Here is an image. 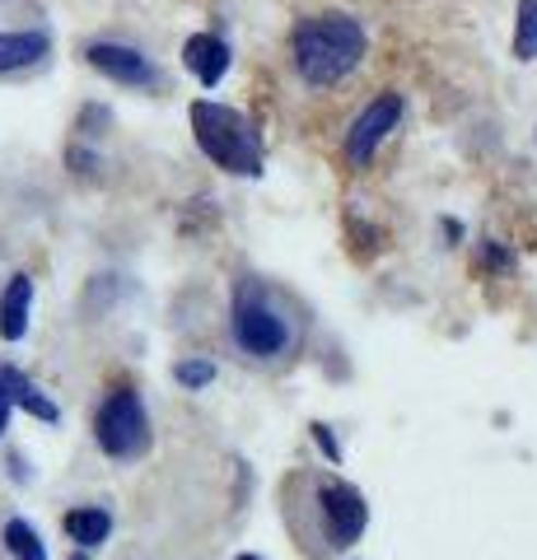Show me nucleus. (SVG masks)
Here are the masks:
<instances>
[{
	"instance_id": "obj_1",
	"label": "nucleus",
	"mask_w": 537,
	"mask_h": 560,
	"mask_svg": "<svg viewBox=\"0 0 537 560\" xmlns=\"http://www.w3.org/2000/svg\"><path fill=\"white\" fill-rule=\"evenodd\" d=\"M281 500H285V523H290L294 541L304 547V556L346 551L370 528L365 495L341 477L300 471V477H290V486L281 490Z\"/></svg>"
},
{
	"instance_id": "obj_2",
	"label": "nucleus",
	"mask_w": 537,
	"mask_h": 560,
	"mask_svg": "<svg viewBox=\"0 0 537 560\" xmlns=\"http://www.w3.org/2000/svg\"><path fill=\"white\" fill-rule=\"evenodd\" d=\"M365 47H370L365 24H360L355 14H341V10L308 14L290 38L294 70H300V80L308 90H337V84L365 61Z\"/></svg>"
},
{
	"instance_id": "obj_3",
	"label": "nucleus",
	"mask_w": 537,
	"mask_h": 560,
	"mask_svg": "<svg viewBox=\"0 0 537 560\" xmlns=\"http://www.w3.org/2000/svg\"><path fill=\"white\" fill-rule=\"evenodd\" d=\"M230 337L244 360L276 364L290 360L294 346H300V318L281 300V290H271L257 276H244L234 285V304H230Z\"/></svg>"
},
{
	"instance_id": "obj_4",
	"label": "nucleus",
	"mask_w": 537,
	"mask_h": 560,
	"mask_svg": "<svg viewBox=\"0 0 537 560\" xmlns=\"http://www.w3.org/2000/svg\"><path fill=\"white\" fill-rule=\"evenodd\" d=\"M192 136L215 168L234 173V178H257V173H262V145H257L244 113L211 103V98H197L192 103Z\"/></svg>"
},
{
	"instance_id": "obj_5",
	"label": "nucleus",
	"mask_w": 537,
	"mask_h": 560,
	"mask_svg": "<svg viewBox=\"0 0 537 560\" xmlns=\"http://www.w3.org/2000/svg\"><path fill=\"white\" fill-rule=\"evenodd\" d=\"M94 440L98 448L117 463H131L150 448V416H145V401L136 397L131 388H117L108 401L98 407L94 416Z\"/></svg>"
},
{
	"instance_id": "obj_6",
	"label": "nucleus",
	"mask_w": 537,
	"mask_h": 560,
	"mask_svg": "<svg viewBox=\"0 0 537 560\" xmlns=\"http://www.w3.org/2000/svg\"><path fill=\"white\" fill-rule=\"evenodd\" d=\"M397 121H402V94L397 90H384L365 113L351 121V131H346V164L351 168H370L378 145L397 131Z\"/></svg>"
},
{
	"instance_id": "obj_7",
	"label": "nucleus",
	"mask_w": 537,
	"mask_h": 560,
	"mask_svg": "<svg viewBox=\"0 0 537 560\" xmlns=\"http://www.w3.org/2000/svg\"><path fill=\"white\" fill-rule=\"evenodd\" d=\"M84 61H90L98 75L131 84V90H154V84H160V70L150 66V57L127 43H90L84 47Z\"/></svg>"
},
{
	"instance_id": "obj_8",
	"label": "nucleus",
	"mask_w": 537,
	"mask_h": 560,
	"mask_svg": "<svg viewBox=\"0 0 537 560\" xmlns=\"http://www.w3.org/2000/svg\"><path fill=\"white\" fill-rule=\"evenodd\" d=\"M183 66L197 75L201 90H215L224 80V70H230V47L215 33H192V38L183 43Z\"/></svg>"
},
{
	"instance_id": "obj_9",
	"label": "nucleus",
	"mask_w": 537,
	"mask_h": 560,
	"mask_svg": "<svg viewBox=\"0 0 537 560\" xmlns=\"http://www.w3.org/2000/svg\"><path fill=\"white\" fill-rule=\"evenodd\" d=\"M51 51V38L43 28H14L0 33V75H20V70H33Z\"/></svg>"
},
{
	"instance_id": "obj_10",
	"label": "nucleus",
	"mask_w": 537,
	"mask_h": 560,
	"mask_svg": "<svg viewBox=\"0 0 537 560\" xmlns=\"http://www.w3.org/2000/svg\"><path fill=\"white\" fill-rule=\"evenodd\" d=\"M0 393L10 397V407H24L28 416H38V420H47V425H57L61 420V411H57V401L51 397H43L33 383L14 370V364H0Z\"/></svg>"
},
{
	"instance_id": "obj_11",
	"label": "nucleus",
	"mask_w": 537,
	"mask_h": 560,
	"mask_svg": "<svg viewBox=\"0 0 537 560\" xmlns=\"http://www.w3.org/2000/svg\"><path fill=\"white\" fill-rule=\"evenodd\" d=\"M28 304H33V280L10 276L5 294H0V337L5 341H20L28 331Z\"/></svg>"
},
{
	"instance_id": "obj_12",
	"label": "nucleus",
	"mask_w": 537,
	"mask_h": 560,
	"mask_svg": "<svg viewBox=\"0 0 537 560\" xmlns=\"http://www.w3.org/2000/svg\"><path fill=\"white\" fill-rule=\"evenodd\" d=\"M66 533H71V541H80L84 551L103 547V541H108V533H113V514H108V510H94V504H84V510L66 514Z\"/></svg>"
},
{
	"instance_id": "obj_13",
	"label": "nucleus",
	"mask_w": 537,
	"mask_h": 560,
	"mask_svg": "<svg viewBox=\"0 0 537 560\" xmlns=\"http://www.w3.org/2000/svg\"><path fill=\"white\" fill-rule=\"evenodd\" d=\"M5 547H10L14 560H47V547H43L38 533H33L24 518H10L5 523Z\"/></svg>"
},
{
	"instance_id": "obj_14",
	"label": "nucleus",
	"mask_w": 537,
	"mask_h": 560,
	"mask_svg": "<svg viewBox=\"0 0 537 560\" xmlns=\"http://www.w3.org/2000/svg\"><path fill=\"white\" fill-rule=\"evenodd\" d=\"M514 57H518V61H537V0H518Z\"/></svg>"
},
{
	"instance_id": "obj_15",
	"label": "nucleus",
	"mask_w": 537,
	"mask_h": 560,
	"mask_svg": "<svg viewBox=\"0 0 537 560\" xmlns=\"http://www.w3.org/2000/svg\"><path fill=\"white\" fill-rule=\"evenodd\" d=\"M173 378H178L183 388H206V383L215 378V364L211 360H183V364H173Z\"/></svg>"
},
{
	"instance_id": "obj_16",
	"label": "nucleus",
	"mask_w": 537,
	"mask_h": 560,
	"mask_svg": "<svg viewBox=\"0 0 537 560\" xmlns=\"http://www.w3.org/2000/svg\"><path fill=\"white\" fill-rule=\"evenodd\" d=\"M314 440L327 448V458H332V463H341V448H337V440H332V430H327V425H314Z\"/></svg>"
},
{
	"instance_id": "obj_17",
	"label": "nucleus",
	"mask_w": 537,
	"mask_h": 560,
	"mask_svg": "<svg viewBox=\"0 0 537 560\" xmlns=\"http://www.w3.org/2000/svg\"><path fill=\"white\" fill-rule=\"evenodd\" d=\"M10 411H14V407H10V397H5V393H0V434H5V430H10Z\"/></svg>"
},
{
	"instance_id": "obj_18",
	"label": "nucleus",
	"mask_w": 537,
	"mask_h": 560,
	"mask_svg": "<svg viewBox=\"0 0 537 560\" xmlns=\"http://www.w3.org/2000/svg\"><path fill=\"white\" fill-rule=\"evenodd\" d=\"M238 560H262V556H238Z\"/></svg>"
},
{
	"instance_id": "obj_19",
	"label": "nucleus",
	"mask_w": 537,
	"mask_h": 560,
	"mask_svg": "<svg viewBox=\"0 0 537 560\" xmlns=\"http://www.w3.org/2000/svg\"><path fill=\"white\" fill-rule=\"evenodd\" d=\"M75 560H84V556H75Z\"/></svg>"
}]
</instances>
